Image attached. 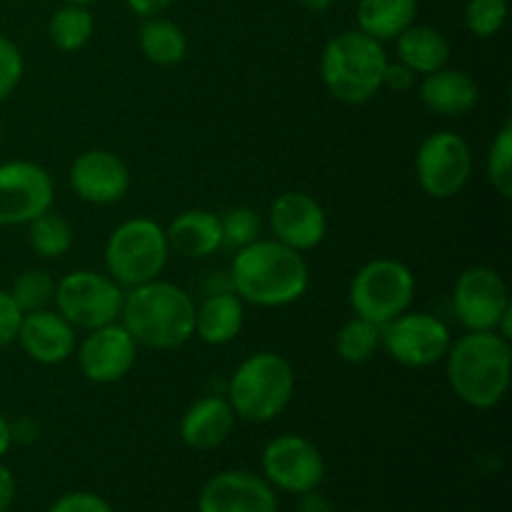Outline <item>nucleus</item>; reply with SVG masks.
I'll list each match as a JSON object with an SVG mask.
<instances>
[{
    "label": "nucleus",
    "mask_w": 512,
    "mask_h": 512,
    "mask_svg": "<svg viewBox=\"0 0 512 512\" xmlns=\"http://www.w3.org/2000/svg\"><path fill=\"white\" fill-rule=\"evenodd\" d=\"M230 285L243 303L258 308H285L308 293L310 265L303 253L275 238H258L235 253Z\"/></svg>",
    "instance_id": "obj_1"
},
{
    "label": "nucleus",
    "mask_w": 512,
    "mask_h": 512,
    "mask_svg": "<svg viewBox=\"0 0 512 512\" xmlns=\"http://www.w3.org/2000/svg\"><path fill=\"white\" fill-rule=\"evenodd\" d=\"M450 390L475 410H493L505 400L512 378L510 340L495 330H468L445 355Z\"/></svg>",
    "instance_id": "obj_2"
},
{
    "label": "nucleus",
    "mask_w": 512,
    "mask_h": 512,
    "mask_svg": "<svg viewBox=\"0 0 512 512\" xmlns=\"http://www.w3.org/2000/svg\"><path fill=\"white\" fill-rule=\"evenodd\" d=\"M118 323L138 348L175 350L195 338V300L180 285L155 278L125 290Z\"/></svg>",
    "instance_id": "obj_3"
},
{
    "label": "nucleus",
    "mask_w": 512,
    "mask_h": 512,
    "mask_svg": "<svg viewBox=\"0 0 512 512\" xmlns=\"http://www.w3.org/2000/svg\"><path fill=\"white\" fill-rule=\"evenodd\" d=\"M390 58L383 43L363 30H345L325 43L320 55V78L338 103H370L383 90Z\"/></svg>",
    "instance_id": "obj_4"
},
{
    "label": "nucleus",
    "mask_w": 512,
    "mask_h": 512,
    "mask_svg": "<svg viewBox=\"0 0 512 512\" xmlns=\"http://www.w3.org/2000/svg\"><path fill=\"white\" fill-rule=\"evenodd\" d=\"M295 393V370L288 358L270 350L248 355L228 380V403L235 418L270 423L285 413Z\"/></svg>",
    "instance_id": "obj_5"
},
{
    "label": "nucleus",
    "mask_w": 512,
    "mask_h": 512,
    "mask_svg": "<svg viewBox=\"0 0 512 512\" xmlns=\"http://www.w3.org/2000/svg\"><path fill=\"white\" fill-rule=\"evenodd\" d=\"M103 260L105 273L125 290L160 278L170 260L165 228L143 215L125 220L105 240Z\"/></svg>",
    "instance_id": "obj_6"
},
{
    "label": "nucleus",
    "mask_w": 512,
    "mask_h": 512,
    "mask_svg": "<svg viewBox=\"0 0 512 512\" xmlns=\"http://www.w3.org/2000/svg\"><path fill=\"white\" fill-rule=\"evenodd\" d=\"M415 288L418 283L408 265L395 258H375L353 275L348 303L358 318L383 328L385 323L413 308Z\"/></svg>",
    "instance_id": "obj_7"
},
{
    "label": "nucleus",
    "mask_w": 512,
    "mask_h": 512,
    "mask_svg": "<svg viewBox=\"0 0 512 512\" xmlns=\"http://www.w3.org/2000/svg\"><path fill=\"white\" fill-rule=\"evenodd\" d=\"M125 288H120L108 273L98 270H73L55 283L53 308L75 330H95L118 323L123 310Z\"/></svg>",
    "instance_id": "obj_8"
},
{
    "label": "nucleus",
    "mask_w": 512,
    "mask_h": 512,
    "mask_svg": "<svg viewBox=\"0 0 512 512\" xmlns=\"http://www.w3.org/2000/svg\"><path fill=\"white\" fill-rule=\"evenodd\" d=\"M473 175V150L460 133L438 130L415 153V178L425 195L450 200L465 190Z\"/></svg>",
    "instance_id": "obj_9"
},
{
    "label": "nucleus",
    "mask_w": 512,
    "mask_h": 512,
    "mask_svg": "<svg viewBox=\"0 0 512 512\" xmlns=\"http://www.w3.org/2000/svg\"><path fill=\"white\" fill-rule=\"evenodd\" d=\"M380 333V348L390 355V360L413 370L443 363L453 343L448 325L438 315L423 310H405L403 315L385 323Z\"/></svg>",
    "instance_id": "obj_10"
},
{
    "label": "nucleus",
    "mask_w": 512,
    "mask_h": 512,
    "mask_svg": "<svg viewBox=\"0 0 512 512\" xmlns=\"http://www.w3.org/2000/svg\"><path fill=\"white\" fill-rule=\"evenodd\" d=\"M53 175L33 160L0 163V228L28 225L53 208Z\"/></svg>",
    "instance_id": "obj_11"
},
{
    "label": "nucleus",
    "mask_w": 512,
    "mask_h": 512,
    "mask_svg": "<svg viewBox=\"0 0 512 512\" xmlns=\"http://www.w3.org/2000/svg\"><path fill=\"white\" fill-rule=\"evenodd\" d=\"M263 478L273 490L305 495L318 490L325 480V458L303 435H278L263 450Z\"/></svg>",
    "instance_id": "obj_12"
},
{
    "label": "nucleus",
    "mask_w": 512,
    "mask_h": 512,
    "mask_svg": "<svg viewBox=\"0 0 512 512\" xmlns=\"http://www.w3.org/2000/svg\"><path fill=\"white\" fill-rule=\"evenodd\" d=\"M453 310L465 330H498L512 310L508 283L488 265L465 268L455 280Z\"/></svg>",
    "instance_id": "obj_13"
},
{
    "label": "nucleus",
    "mask_w": 512,
    "mask_h": 512,
    "mask_svg": "<svg viewBox=\"0 0 512 512\" xmlns=\"http://www.w3.org/2000/svg\"><path fill=\"white\" fill-rule=\"evenodd\" d=\"M80 373L95 385L120 383L138 360V343L120 323L103 325L85 333L75 345Z\"/></svg>",
    "instance_id": "obj_14"
},
{
    "label": "nucleus",
    "mask_w": 512,
    "mask_h": 512,
    "mask_svg": "<svg viewBox=\"0 0 512 512\" xmlns=\"http://www.w3.org/2000/svg\"><path fill=\"white\" fill-rule=\"evenodd\" d=\"M268 223L273 238L298 253L315 250L328 235V215L323 205L303 190H288L278 195L270 205Z\"/></svg>",
    "instance_id": "obj_15"
},
{
    "label": "nucleus",
    "mask_w": 512,
    "mask_h": 512,
    "mask_svg": "<svg viewBox=\"0 0 512 512\" xmlns=\"http://www.w3.org/2000/svg\"><path fill=\"white\" fill-rule=\"evenodd\" d=\"M198 512H278V495L263 475L225 470L203 485Z\"/></svg>",
    "instance_id": "obj_16"
},
{
    "label": "nucleus",
    "mask_w": 512,
    "mask_h": 512,
    "mask_svg": "<svg viewBox=\"0 0 512 512\" xmlns=\"http://www.w3.org/2000/svg\"><path fill=\"white\" fill-rule=\"evenodd\" d=\"M70 188L83 203L113 205L128 195L130 170L113 150H85L70 165Z\"/></svg>",
    "instance_id": "obj_17"
},
{
    "label": "nucleus",
    "mask_w": 512,
    "mask_h": 512,
    "mask_svg": "<svg viewBox=\"0 0 512 512\" xmlns=\"http://www.w3.org/2000/svg\"><path fill=\"white\" fill-rule=\"evenodd\" d=\"M15 343L23 348V353L28 355L33 363L60 365L75 353L78 330H75L55 308L33 310V313H23Z\"/></svg>",
    "instance_id": "obj_18"
},
{
    "label": "nucleus",
    "mask_w": 512,
    "mask_h": 512,
    "mask_svg": "<svg viewBox=\"0 0 512 512\" xmlns=\"http://www.w3.org/2000/svg\"><path fill=\"white\" fill-rule=\"evenodd\" d=\"M420 103L425 110L440 118H463L475 110L480 100V88L473 75L460 68H440L435 73L423 75L418 88Z\"/></svg>",
    "instance_id": "obj_19"
},
{
    "label": "nucleus",
    "mask_w": 512,
    "mask_h": 512,
    "mask_svg": "<svg viewBox=\"0 0 512 512\" xmlns=\"http://www.w3.org/2000/svg\"><path fill=\"white\" fill-rule=\"evenodd\" d=\"M235 413L228 398L220 395H205L195 400L180 420V438L190 450L208 453L220 448L235 430Z\"/></svg>",
    "instance_id": "obj_20"
},
{
    "label": "nucleus",
    "mask_w": 512,
    "mask_h": 512,
    "mask_svg": "<svg viewBox=\"0 0 512 512\" xmlns=\"http://www.w3.org/2000/svg\"><path fill=\"white\" fill-rule=\"evenodd\" d=\"M165 235H168L170 253H178L190 260L210 258V255L223 248L220 215H215L213 210H183L165 228Z\"/></svg>",
    "instance_id": "obj_21"
},
{
    "label": "nucleus",
    "mask_w": 512,
    "mask_h": 512,
    "mask_svg": "<svg viewBox=\"0 0 512 512\" xmlns=\"http://www.w3.org/2000/svg\"><path fill=\"white\" fill-rule=\"evenodd\" d=\"M245 325V303L228 290V293H213L195 305V338L205 345L233 343Z\"/></svg>",
    "instance_id": "obj_22"
},
{
    "label": "nucleus",
    "mask_w": 512,
    "mask_h": 512,
    "mask_svg": "<svg viewBox=\"0 0 512 512\" xmlns=\"http://www.w3.org/2000/svg\"><path fill=\"white\" fill-rule=\"evenodd\" d=\"M395 53L415 75H430L448 65L453 50L438 28L413 23L395 38Z\"/></svg>",
    "instance_id": "obj_23"
},
{
    "label": "nucleus",
    "mask_w": 512,
    "mask_h": 512,
    "mask_svg": "<svg viewBox=\"0 0 512 512\" xmlns=\"http://www.w3.org/2000/svg\"><path fill=\"white\" fill-rule=\"evenodd\" d=\"M415 15H418V0H360L358 30L385 43L410 28Z\"/></svg>",
    "instance_id": "obj_24"
},
{
    "label": "nucleus",
    "mask_w": 512,
    "mask_h": 512,
    "mask_svg": "<svg viewBox=\"0 0 512 512\" xmlns=\"http://www.w3.org/2000/svg\"><path fill=\"white\" fill-rule=\"evenodd\" d=\"M140 50H143L145 58L155 65H178L180 60L188 53V38H185L183 30L178 28L170 20L160 18H148L140 28L138 35Z\"/></svg>",
    "instance_id": "obj_25"
},
{
    "label": "nucleus",
    "mask_w": 512,
    "mask_h": 512,
    "mask_svg": "<svg viewBox=\"0 0 512 512\" xmlns=\"http://www.w3.org/2000/svg\"><path fill=\"white\" fill-rule=\"evenodd\" d=\"M95 20L90 15V10L85 5H73L65 3L63 8H58L50 18L48 35L50 43L60 50V53H78L88 45V40L93 38Z\"/></svg>",
    "instance_id": "obj_26"
},
{
    "label": "nucleus",
    "mask_w": 512,
    "mask_h": 512,
    "mask_svg": "<svg viewBox=\"0 0 512 512\" xmlns=\"http://www.w3.org/2000/svg\"><path fill=\"white\" fill-rule=\"evenodd\" d=\"M28 243L38 258L58 260L73 248V225L50 208L28 223Z\"/></svg>",
    "instance_id": "obj_27"
},
{
    "label": "nucleus",
    "mask_w": 512,
    "mask_h": 512,
    "mask_svg": "<svg viewBox=\"0 0 512 512\" xmlns=\"http://www.w3.org/2000/svg\"><path fill=\"white\" fill-rule=\"evenodd\" d=\"M380 325L370 323L365 318H350L343 328L335 335V353L340 355V360L350 365H363L373 358L380 350Z\"/></svg>",
    "instance_id": "obj_28"
},
{
    "label": "nucleus",
    "mask_w": 512,
    "mask_h": 512,
    "mask_svg": "<svg viewBox=\"0 0 512 512\" xmlns=\"http://www.w3.org/2000/svg\"><path fill=\"white\" fill-rule=\"evenodd\" d=\"M10 295L18 303L23 313H33V310H43L53 305L55 295V280L48 270L43 268H30L15 278Z\"/></svg>",
    "instance_id": "obj_29"
},
{
    "label": "nucleus",
    "mask_w": 512,
    "mask_h": 512,
    "mask_svg": "<svg viewBox=\"0 0 512 512\" xmlns=\"http://www.w3.org/2000/svg\"><path fill=\"white\" fill-rule=\"evenodd\" d=\"M488 180L500 198H512V123L505 120L488 150Z\"/></svg>",
    "instance_id": "obj_30"
},
{
    "label": "nucleus",
    "mask_w": 512,
    "mask_h": 512,
    "mask_svg": "<svg viewBox=\"0 0 512 512\" xmlns=\"http://www.w3.org/2000/svg\"><path fill=\"white\" fill-rule=\"evenodd\" d=\"M508 0H468L465 5V28L475 38H493L508 23Z\"/></svg>",
    "instance_id": "obj_31"
},
{
    "label": "nucleus",
    "mask_w": 512,
    "mask_h": 512,
    "mask_svg": "<svg viewBox=\"0 0 512 512\" xmlns=\"http://www.w3.org/2000/svg\"><path fill=\"white\" fill-rule=\"evenodd\" d=\"M223 228V248H245L255 243L263 233V220L253 208H233L220 218Z\"/></svg>",
    "instance_id": "obj_32"
},
{
    "label": "nucleus",
    "mask_w": 512,
    "mask_h": 512,
    "mask_svg": "<svg viewBox=\"0 0 512 512\" xmlns=\"http://www.w3.org/2000/svg\"><path fill=\"white\" fill-rule=\"evenodd\" d=\"M25 73V60L18 45L0 33V103L15 93Z\"/></svg>",
    "instance_id": "obj_33"
},
{
    "label": "nucleus",
    "mask_w": 512,
    "mask_h": 512,
    "mask_svg": "<svg viewBox=\"0 0 512 512\" xmlns=\"http://www.w3.org/2000/svg\"><path fill=\"white\" fill-rule=\"evenodd\" d=\"M48 512H115L113 505L100 495L88 493V490H75V493L63 495L50 505Z\"/></svg>",
    "instance_id": "obj_34"
},
{
    "label": "nucleus",
    "mask_w": 512,
    "mask_h": 512,
    "mask_svg": "<svg viewBox=\"0 0 512 512\" xmlns=\"http://www.w3.org/2000/svg\"><path fill=\"white\" fill-rule=\"evenodd\" d=\"M20 320H23V310L13 300L10 290L0 288V350L15 343L20 330Z\"/></svg>",
    "instance_id": "obj_35"
},
{
    "label": "nucleus",
    "mask_w": 512,
    "mask_h": 512,
    "mask_svg": "<svg viewBox=\"0 0 512 512\" xmlns=\"http://www.w3.org/2000/svg\"><path fill=\"white\" fill-rule=\"evenodd\" d=\"M415 80H418V75H415L408 65L395 60V63H388V68H385L383 88L393 90V93H408V90H413Z\"/></svg>",
    "instance_id": "obj_36"
},
{
    "label": "nucleus",
    "mask_w": 512,
    "mask_h": 512,
    "mask_svg": "<svg viewBox=\"0 0 512 512\" xmlns=\"http://www.w3.org/2000/svg\"><path fill=\"white\" fill-rule=\"evenodd\" d=\"M38 435L40 428L33 418L10 420V438H13V445H30L38 440Z\"/></svg>",
    "instance_id": "obj_37"
},
{
    "label": "nucleus",
    "mask_w": 512,
    "mask_h": 512,
    "mask_svg": "<svg viewBox=\"0 0 512 512\" xmlns=\"http://www.w3.org/2000/svg\"><path fill=\"white\" fill-rule=\"evenodd\" d=\"M15 500V478L13 470L0 463V512H8Z\"/></svg>",
    "instance_id": "obj_38"
},
{
    "label": "nucleus",
    "mask_w": 512,
    "mask_h": 512,
    "mask_svg": "<svg viewBox=\"0 0 512 512\" xmlns=\"http://www.w3.org/2000/svg\"><path fill=\"white\" fill-rule=\"evenodd\" d=\"M125 3H128V8L133 10L135 15L148 20V18H155L158 13H163L173 0H125Z\"/></svg>",
    "instance_id": "obj_39"
},
{
    "label": "nucleus",
    "mask_w": 512,
    "mask_h": 512,
    "mask_svg": "<svg viewBox=\"0 0 512 512\" xmlns=\"http://www.w3.org/2000/svg\"><path fill=\"white\" fill-rule=\"evenodd\" d=\"M298 512H335L333 503H330L325 495H320L318 490H310V493L300 495Z\"/></svg>",
    "instance_id": "obj_40"
},
{
    "label": "nucleus",
    "mask_w": 512,
    "mask_h": 512,
    "mask_svg": "<svg viewBox=\"0 0 512 512\" xmlns=\"http://www.w3.org/2000/svg\"><path fill=\"white\" fill-rule=\"evenodd\" d=\"M10 448H13V438H10V420L0 413V460L8 455Z\"/></svg>",
    "instance_id": "obj_41"
},
{
    "label": "nucleus",
    "mask_w": 512,
    "mask_h": 512,
    "mask_svg": "<svg viewBox=\"0 0 512 512\" xmlns=\"http://www.w3.org/2000/svg\"><path fill=\"white\" fill-rule=\"evenodd\" d=\"M300 3H303V8L313 10V13H320V10H328L333 0H300Z\"/></svg>",
    "instance_id": "obj_42"
},
{
    "label": "nucleus",
    "mask_w": 512,
    "mask_h": 512,
    "mask_svg": "<svg viewBox=\"0 0 512 512\" xmlns=\"http://www.w3.org/2000/svg\"><path fill=\"white\" fill-rule=\"evenodd\" d=\"M63 3H73V5H90V3H95V0H63Z\"/></svg>",
    "instance_id": "obj_43"
},
{
    "label": "nucleus",
    "mask_w": 512,
    "mask_h": 512,
    "mask_svg": "<svg viewBox=\"0 0 512 512\" xmlns=\"http://www.w3.org/2000/svg\"><path fill=\"white\" fill-rule=\"evenodd\" d=\"M3 135H5V128H3V120H0V145H3Z\"/></svg>",
    "instance_id": "obj_44"
},
{
    "label": "nucleus",
    "mask_w": 512,
    "mask_h": 512,
    "mask_svg": "<svg viewBox=\"0 0 512 512\" xmlns=\"http://www.w3.org/2000/svg\"><path fill=\"white\" fill-rule=\"evenodd\" d=\"M355 512H368V510H355Z\"/></svg>",
    "instance_id": "obj_45"
}]
</instances>
